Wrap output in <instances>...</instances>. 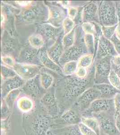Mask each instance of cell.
Masks as SVG:
<instances>
[{"label": "cell", "instance_id": "1", "mask_svg": "<svg viewBox=\"0 0 120 135\" xmlns=\"http://www.w3.org/2000/svg\"><path fill=\"white\" fill-rule=\"evenodd\" d=\"M91 77L81 78L75 76H70L65 79L64 83V100L66 101L77 99L89 87Z\"/></svg>", "mask_w": 120, "mask_h": 135}, {"label": "cell", "instance_id": "2", "mask_svg": "<svg viewBox=\"0 0 120 135\" xmlns=\"http://www.w3.org/2000/svg\"><path fill=\"white\" fill-rule=\"evenodd\" d=\"M99 20L102 26H112L117 25V9L113 2H103L99 9Z\"/></svg>", "mask_w": 120, "mask_h": 135}, {"label": "cell", "instance_id": "3", "mask_svg": "<svg viewBox=\"0 0 120 135\" xmlns=\"http://www.w3.org/2000/svg\"><path fill=\"white\" fill-rule=\"evenodd\" d=\"M101 98V95L97 89L94 86L89 88L84 91L77 99L74 105L80 112H84L88 109L93 101Z\"/></svg>", "mask_w": 120, "mask_h": 135}, {"label": "cell", "instance_id": "4", "mask_svg": "<svg viewBox=\"0 0 120 135\" xmlns=\"http://www.w3.org/2000/svg\"><path fill=\"white\" fill-rule=\"evenodd\" d=\"M112 57L107 56L99 60L96 66L95 79L96 83H109L108 77L112 69Z\"/></svg>", "mask_w": 120, "mask_h": 135}, {"label": "cell", "instance_id": "5", "mask_svg": "<svg viewBox=\"0 0 120 135\" xmlns=\"http://www.w3.org/2000/svg\"><path fill=\"white\" fill-rule=\"evenodd\" d=\"M43 65L25 63H16L13 69L17 75L24 80H28L40 74Z\"/></svg>", "mask_w": 120, "mask_h": 135}, {"label": "cell", "instance_id": "6", "mask_svg": "<svg viewBox=\"0 0 120 135\" xmlns=\"http://www.w3.org/2000/svg\"><path fill=\"white\" fill-rule=\"evenodd\" d=\"M40 103L50 116L55 117L58 115L59 108L54 93L48 92L44 94L40 99Z\"/></svg>", "mask_w": 120, "mask_h": 135}, {"label": "cell", "instance_id": "7", "mask_svg": "<svg viewBox=\"0 0 120 135\" xmlns=\"http://www.w3.org/2000/svg\"><path fill=\"white\" fill-rule=\"evenodd\" d=\"M42 6L35 5L28 6L22 12V17L26 21L29 22L42 20L45 15V11Z\"/></svg>", "mask_w": 120, "mask_h": 135}, {"label": "cell", "instance_id": "8", "mask_svg": "<svg viewBox=\"0 0 120 135\" xmlns=\"http://www.w3.org/2000/svg\"><path fill=\"white\" fill-rule=\"evenodd\" d=\"M48 23L56 28H60L66 18L65 9L58 6H51L48 9Z\"/></svg>", "mask_w": 120, "mask_h": 135}, {"label": "cell", "instance_id": "9", "mask_svg": "<svg viewBox=\"0 0 120 135\" xmlns=\"http://www.w3.org/2000/svg\"><path fill=\"white\" fill-rule=\"evenodd\" d=\"M97 57L100 59L107 56L113 57L117 55L113 43L102 35L99 39L98 44Z\"/></svg>", "mask_w": 120, "mask_h": 135}, {"label": "cell", "instance_id": "10", "mask_svg": "<svg viewBox=\"0 0 120 135\" xmlns=\"http://www.w3.org/2000/svg\"><path fill=\"white\" fill-rule=\"evenodd\" d=\"M82 46H73L65 49L59 62L60 66H63L65 63L71 61H78L85 52Z\"/></svg>", "mask_w": 120, "mask_h": 135}, {"label": "cell", "instance_id": "11", "mask_svg": "<svg viewBox=\"0 0 120 135\" xmlns=\"http://www.w3.org/2000/svg\"><path fill=\"white\" fill-rule=\"evenodd\" d=\"M113 106H114V100L113 99L100 98L96 99L91 103L90 107L85 112L98 114L100 112L107 111Z\"/></svg>", "mask_w": 120, "mask_h": 135}, {"label": "cell", "instance_id": "12", "mask_svg": "<svg viewBox=\"0 0 120 135\" xmlns=\"http://www.w3.org/2000/svg\"><path fill=\"white\" fill-rule=\"evenodd\" d=\"M38 33L41 35L44 38L48 40H56L58 38L62 29L61 27L56 28L49 23H42L37 28Z\"/></svg>", "mask_w": 120, "mask_h": 135}, {"label": "cell", "instance_id": "13", "mask_svg": "<svg viewBox=\"0 0 120 135\" xmlns=\"http://www.w3.org/2000/svg\"><path fill=\"white\" fill-rule=\"evenodd\" d=\"M80 113L78 108L74 105L63 112L60 118L62 123L68 126L78 125L80 122L82 117H80Z\"/></svg>", "mask_w": 120, "mask_h": 135}, {"label": "cell", "instance_id": "14", "mask_svg": "<svg viewBox=\"0 0 120 135\" xmlns=\"http://www.w3.org/2000/svg\"><path fill=\"white\" fill-rule=\"evenodd\" d=\"M22 89L26 94L34 97L42 94L43 90L44 89L40 84L39 75L27 81L22 87Z\"/></svg>", "mask_w": 120, "mask_h": 135}, {"label": "cell", "instance_id": "15", "mask_svg": "<svg viewBox=\"0 0 120 135\" xmlns=\"http://www.w3.org/2000/svg\"><path fill=\"white\" fill-rule=\"evenodd\" d=\"M51 126V121L49 118L39 115L34 120L32 128L37 135H47Z\"/></svg>", "mask_w": 120, "mask_h": 135}, {"label": "cell", "instance_id": "16", "mask_svg": "<svg viewBox=\"0 0 120 135\" xmlns=\"http://www.w3.org/2000/svg\"><path fill=\"white\" fill-rule=\"evenodd\" d=\"M38 57L43 66L60 74H62L61 66L50 58L48 54L47 50L44 49H40L38 53Z\"/></svg>", "mask_w": 120, "mask_h": 135}, {"label": "cell", "instance_id": "17", "mask_svg": "<svg viewBox=\"0 0 120 135\" xmlns=\"http://www.w3.org/2000/svg\"><path fill=\"white\" fill-rule=\"evenodd\" d=\"M25 82L18 75L5 80L2 86V95L6 97L11 91L22 88Z\"/></svg>", "mask_w": 120, "mask_h": 135}, {"label": "cell", "instance_id": "18", "mask_svg": "<svg viewBox=\"0 0 120 135\" xmlns=\"http://www.w3.org/2000/svg\"><path fill=\"white\" fill-rule=\"evenodd\" d=\"M64 51L65 49L62 43V38H58L52 46L48 50L47 52L50 58L60 65V60Z\"/></svg>", "mask_w": 120, "mask_h": 135}, {"label": "cell", "instance_id": "19", "mask_svg": "<svg viewBox=\"0 0 120 135\" xmlns=\"http://www.w3.org/2000/svg\"><path fill=\"white\" fill-rule=\"evenodd\" d=\"M98 9L96 3H89L85 6L81 11L82 21L84 22H91L97 14Z\"/></svg>", "mask_w": 120, "mask_h": 135}, {"label": "cell", "instance_id": "20", "mask_svg": "<svg viewBox=\"0 0 120 135\" xmlns=\"http://www.w3.org/2000/svg\"><path fill=\"white\" fill-rule=\"evenodd\" d=\"M97 89L101 95V98L112 99L120 91L114 88L110 83H104L97 84L93 86Z\"/></svg>", "mask_w": 120, "mask_h": 135}, {"label": "cell", "instance_id": "21", "mask_svg": "<svg viewBox=\"0 0 120 135\" xmlns=\"http://www.w3.org/2000/svg\"><path fill=\"white\" fill-rule=\"evenodd\" d=\"M100 118L98 121L100 125V129L103 131V132L108 135H118L120 132L117 130L115 123L109 118Z\"/></svg>", "mask_w": 120, "mask_h": 135}, {"label": "cell", "instance_id": "22", "mask_svg": "<svg viewBox=\"0 0 120 135\" xmlns=\"http://www.w3.org/2000/svg\"><path fill=\"white\" fill-rule=\"evenodd\" d=\"M48 132H50L49 131ZM51 133H52V135H83L79 130L78 124L68 126L61 129L52 130Z\"/></svg>", "mask_w": 120, "mask_h": 135}, {"label": "cell", "instance_id": "23", "mask_svg": "<svg viewBox=\"0 0 120 135\" xmlns=\"http://www.w3.org/2000/svg\"><path fill=\"white\" fill-rule=\"evenodd\" d=\"M81 122L94 131L97 135H100L101 129L97 119L94 117H87L82 116L81 117Z\"/></svg>", "mask_w": 120, "mask_h": 135}, {"label": "cell", "instance_id": "24", "mask_svg": "<svg viewBox=\"0 0 120 135\" xmlns=\"http://www.w3.org/2000/svg\"><path fill=\"white\" fill-rule=\"evenodd\" d=\"M17 106L22 112H29L33 109V101L28 97H21L17 101Z\"/></svg>", "mask_w": 120, "mask_h": 135}, {"label": "cell", "instance_id": "25", "mask_svg": "<svg viewBox=\"0 0 120 135\" xmlns=\"http://www.w3.org/2000/svg\"><path fill=\"white\" fill-rule=\"evenodd\" d=\"M38 49L34 48L33 49H26L23 51L22 55V58L25 64H33V62L38 57Z\"/></svg>", "mask_w": 120, "mask_h": 135}, {"label": "cell", "instance_id": "26", "mask_svg": "<svg viewBox=\"0 0 120 135\" xmlns=\"http://www.w3.org/2000/svg\"><path fill=\"white\" fill-rule=\"evenodd\" d=\"M29 43L32 47L36 49H40L44 44V39L40 34H33L28 38Z\"/></svg>", "mask_w": 120, "mask_h": 135}, {"label": "cell", "instance_id": "27", "mask_svg": "<svg viewBox=\"0 0 120 135\" xmlns=\"http://www.w3.org/2000/svg\"><path fill=\"white\" fill-rule=\"evenodd\" d=\"M39 76L40 83L43 88L45 90L49 89L54 81L53 76L51 74L46 72L41 73L39 74Z\"/></svg>", "mask_w": 120, "mask_h": 135}, {"label": "cell", "instance_id": "28", "mask_svg": "<svg viewBox=\"0 0 120 135\" xmlns=\"http://www.w3.org/2000/svg\"><path fill=\"white\" fill-rule=\"evenodd\" d=\"M84 40L87 51H88L89 54L93 55L95 51L96 42L94 35L90 34H85L84 35Z\"/></svg>", "mask_w": 120, "mask_h": 135}, {"label": "cell", "instance_id": "29", "mask_svg": "<svg viewBox=\"0 0 120 135\" xmlns=\"http://www.w3.org/2000/svg\"><path fill=\"white\" fill-rule=\"evenodd\" d=\"M75 28L70 32L65 34L62 38V43L65 50L74 45L75 40Z\"/></svg>", "mask_w": 120, "mask_h": 135}, {"label": "cell", "instance_id": "30", "mask_svg": "<svg viewBox=\"0 0 120 135\" xmlns=\"http://www.w3.org/2000/svg\"><path fill=\"white\" fill-rule=\"evenodd\" d=\"M78 68V61L68 62L62 66L63 74L66 76L71 75L75 73Z\"/></svg>", "mask_w": 120, "mask_h": 135}, {"label": "cell", "instance_id": "31", "mask_svg": "<svg viewBox=\"0 0 120 135\" xmlns=\"http://www.w3.org/2000/svg\"><path fill=\"white\" fill-rule=\"evenodd\" d=\"M93 55L91 54H85L82 55L78 61V67L87 68L92 63Z\"/></svg>", "mask_w": 120, "mask_h": 135}, {"label": "cell", "instance_id": "32", "mask_svg": "<svg viewBox=\"0 0 120 135\" xmlns=\"http://www.w3.org/2000/svg\"><path fill=\"white\" fill-rule=\"evenodd\" d=\"M21 90L19 89H16L9 92L5 98V101L8 106L11 107L14 104L16 99L19 95Z\"/></svg>", "mask_w": 120, "mask_h": 135}, {"label": "cell", "instance_id": "33", "mask_svg": "<svg viewBox=\"0 0 120 135\" xmlns=\"http://www.w3.org/2000/svg\"><path fill=\"white\" fill-rule=\"evenodd\" d=\"M108 81L111 85L120 91V78L112 68L108 77Z\"/></svg>", "mask_w": 120, "mask_h": 135}, {"label": "cell", "instance_id": "34", "mask_svg": "<svg viewBox=\"0 0 120 135\" xmlns=\"http://www.w3.org/2000/svg\"><path fill=\"white\" fill-rule=\"evenodd\" d=\"M62 26L65 34L70 32L76 27L74 20L69 17H66V18L64 20Z\"/></svg>", "mask_w": 120, "mask_h": 135}, {"label": "cell", "instance_id": "35", "mask_svg": "<svg viewBox=\"0 0 120 135\" xmlns=\"http://www.w3.org/2000/svg\"><path fill=\"white\" fill-rule=\"evenodd\" d=\"M117 25L112 26H102V34L108 40L113 37L116 34V30Z\"/></svg>", "mask_w": 120, "mask_h": 135}, {"label": "cell", "instance_id": "36", "mask_svg": "<svg viewBox=\"0 0 120 135\" xmlns=\"http://www.w3.org/2000/svg\"><path fill=\"white\" fill-rule=\"evenodd\" d=\"M1 73L2 76L5 79V80L17 75L14 69H11V68L8 67L6 65H2L1 66Z\"/></svg>", "mask_w": 120, "mask_h": 135}, {"label": "cell", "instance_id": "37", "mask_svg": "<svg viewBox=\"0 0 120 135\" xmlns=\"http://www.w3.org/2000/svg\"><path fill=\"white\" fill-rule=\"evenodd\" d=\"M82 28L85 34H90L95 35L96 33V28L94 23L84 22L82 25Z\"/></svg>", "mask_w": 120, "mask_h": 135}, {"label": "cell", "instance_id": "38", "mask_svg": "<svg viewBox=\"0 0 120 135\" xmlns=\"http://www.w3.org/2000/svg\"><path fill=\"white\" fill-rule=\"evenodd\" d=\"M78 126L81 133L83 135H97L94 131L84 124L82 122L78 124Z\"/></svg>", "mask_w": 120, "mask_h": 135}, {"label": "cell", "instance_id": "39", "mask_svg": "<svg viewBox=\"0 0 120 135\" xmlns=\"http://www.w3.org/2000/svg\"><path fill=\"white\" fill-rule=\"evenodd\" d=\"M2 61L5 64V65L13 69V68L16 64V63L13 57L7 55L5 56H2Z\"/></svg>", "mask_w": 120, "mask_h": 135}, {"label": "cell", "instance_id": "40", "mask_svg": "<svg viewBox=\"0 0 120 135\" xmlns=\"http://www.w3.org/2000/svg\"><path fill=\"white\" fill-rule=\"evenodd\" d=\"M110 41L113 43L115 50L117 55H120V39L117 37L115 34L110 39Z\"/></svg>", "mask_w": 120, "mask_h": 135}, {"label": "cell", "instance_id": "41", "mask_svg": "<svg viewBox=\"0 0 120 135\" xmlns=\"http://www.w3.org/2000/svg\"><path fill=\"white\" fill-rule=\"evenodd\" d=\"M114 107L115 109V117L120 113V92L117 93L114 97Z\"/></svg>", "mask_w": 120, "mask_h": 135}, {"label": "cell", "instance_id": "42", "mask_svg": "<svg viewBox=\"0 0 120 135\" xmlns=\"http://www.w3.org/2000/svg\"><path fill=\"white\" fill-rule=\"evenodd\" d=\"M87 70L86 68H84L78 67V69L75 73V75L78 78H84L87 77Z\"/></svg>", "mask_w": 120, "mask_h": 135}, {"label": "cell", "instance_id": "43", "mask_svg": "<svg viewBox=\"0 0 120 135\" xmlns=\"http://www.w3.org/2000/svg\"><path fill=\"white\" fill-rule=\"evenodd\" d=\"M78 11L77 8L74 7H70L68 9V14L69 17L72 18V20H74L76 18V17L78 15Z\"/></svg>", "mask_w": 120, "mask_h": 135}, {"label": "cell", "instance_id": "44", "mask_svg": "<svg viewBox=\"0 0 120 135\" xmlns=\"http://www.w3.org/2000/svg\"><path fill=\"white\" fill-rule=\"evenodd\" d=\"M117 9L118 23H117V27L116 30V35L118 38L120 39V5L117 6Z\"/></svg>", "mask_w": 120, "mask_h": 135}, {"label": "cell", "instance_id": "45", "mask_svg": "<svg viewBox=\"0 0 120 135\" xmlns=\"http://www.w3.org/2000/svg\"><path fill=\"white\" fill-rule=\"evenodd\" d=\"M112 62L115 66H120V55H117L112 57Z\"/></svg>", "mask_w": 120, "mask_h": 135}, {"label": "cell", "instance_id": "46", "mask_svg": "<svg viewBox=\"0 0 120 135\" xmlns=\"http://www.w3.org/2000/svg\"><path fill=\"white\" fill-rule=\"evenodd\" d=\"M115 125L119 132H120V113L116 116Z\"/></svg>", "mask_w": 120, "mask_h": 135}, {"label": "cell", "instance_id": "47", "mask_svg": "<svg viewBox=\"0 0 120 135\" xmlns=\"http://www.w3.org/2000/svg\"><path fill=\"white\" fill-rule=\"evenodd\" d=\"M112 68L115 71L116 74H117L120 79V66H115L112 63Z\"/></svg>", "mask_w": 120, "mask_h": 135}, {"label": "cell", "instance_id": "48", "mask_svg": "<svg viewBox=\"0 0 120 135\" xmlns=\"http://www.w3.org/2000/svg\"><path fill=\"white\" fill-rule=\"evenodd\" d=\"M19 5H21L22 6H27L30 4V2H18Z\"/></svg>", "mask_w": 120, "mask_h": 135}]
</instances>
